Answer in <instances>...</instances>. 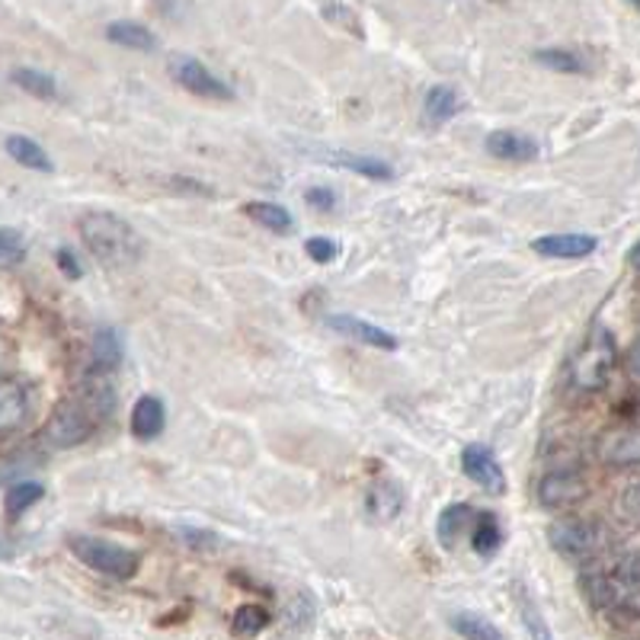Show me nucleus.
<instances>
[{
	"mask_svg": "<svg viewBox=\"0 0 640 640\" xmlns=\"http://www.w3.org/2000/svg\"><path fill=\"white\" fill-rule=\"evenodd\" d=\"M109 375L113 372H103L93 365L84 379L71 387V394H65L55 404L39 435L45 449L65 452L74 445H84L86 439L116 414V387Z\"/></svg>",
	"mask_w": 640,
	"mask_h": 640,
	"instance_id": "1",
	"label": "nucleus"
},
{
	"mask_svg": "<svg viewBox=\"0 0 640 640\" xmlns=\"http://www.w3.org/2000/svg\"><path fill=\"white\" fill-rule=\"evenodd\" d=\"M78 234L84 241L93 259H100L103 266H131L141 256V237L138 231L128 224L126 218L113 212H84L78 218Z\"/></svg>",
	"mask_w": 640,
	"mask_h": 640,
	"instance_id": "2",
	"label": "nucleus"
},
{
	"mask_svg": "<svg viewBox=\"0 0 640 640\" xmlns=\"http://www.w3.org/2000/svg\"><path fill=\"white\" fill-rule=\"evenodd\" d=\"M68 551L78 557L84 567L103 573V577H113V580H131L141 567L138 551L123 548L116 542H106V538H96V535H71Z\"/></svg>",
	"mask_w": 640,
	"mask_h": 640,
	"instance_id": "3",
	"label": "nucleus"
},
{
	"mask_svg": "<svg viewBox=\"0 0 640 640\" xmlns=\"http://www.w3.org/2000/svg\"><path fill=\"white\" fill-rule=\"evenodd\" d=\"M548 542L557 555L573 563H593L608 548V532L598 522L586 519H557L548 528Z\"/></svg>",
	"mask_w": 640,
	"mask_h": 640,
	"instance_id": "4",
	"label": "nucleus"
},
{
	"mask_svg": "<svg viewBox=\"0 0 640 640\" xmlns=\"http://www.w3.org/2000/svg\"><path fill=\"white\" fill-rule=\"evenodd\" d=\"M586 593L598 608H621V605L640 598V551L625 555L605 573H590Z\"/></svg>",
	"mask_w": 640,
	"mask_h": 640,
	"instance_id": "5",
	"label": "nucleus"
},
{
	"mask_svg": "<svg viewBox=\"0 0 640 640\" xmlns=\"http://www.w3.org/2000/svg\"><path fill=\"white\" fill-rule=\"evenodd\" d=\"M615 369V340L605 327H593L583 349L570 362V382L580 391H598Z\"/></svg>",
	"mask_w": 640,
	"mask_h": 640,
	"instance_id": "6",
	"label": "nucleus"
},
{
	"mask_svg": "<svg viewBox=\"0 0 640 640\" xmlns=\"http://www.w3.org/2000/svg\"><path fill=\"white\" fill-rule=\"evenodd\" d=\"M535 493H538V503L542 507L567 512L586 500L590 487H586V480H583L580 470H548L538 480V490Z\"/></svg>",
	"mask_w": 640,
	"mask_h": 640,
	"instance_id": "7",
	"label": "nucleus"
},
{
	"mask_svg": "<svg viewBox=\"0 0 640 640\" xmlns=\"http://www.w3.org/2000/svg\"><path fill=\"white\" fill-rule=\"evenodd\" d=\"M173 78L183 90H189L193 96H202V100H234V90L224 84L218 74H212L202 61L189 58V55H179L173 58L171 65Z\"/></svg>",
	"mask_w": 640,
	"mask_h": 640,
	"instance_id": "8",
	"label": "nucleus"
},
{
	"mask_svg": "<svg viewBox=\"0 0 640 640\" xmlns=\"http://www.w3.org/2000/svg\"><path fill=\"white\" fill-rule=\"evenodd\" d=\"M36 410V394L23 379H3L0 387V435L10 439L16 429L30 423Z\"/></svg>",
	"mask_w": 640,
	"mask_h": 640,
	"instance_id": "9",
	"label": "nucleus"
},
{
	"mask_svg": "<svg viewBox=\"0 0 640 640\" xmlns=\"http://www.w3.org/2000/svg\"><path fill=\"white\" fill-rule=\"evenodd\" d=\"M462 470L468 477L470 484H477L480 490L493 493V497H503L507 493V474H503V465L500 458L493 455V449L487 445H465L462 452Z\"/></svg>",
	"mask_w": 640,
	"mask_h": 640,
	"instance_id": "10",
	"label": "nucleus"
},
{
	"mask_svg": "<svg viewBox=\"0 0 640 640\" xmlns=\"http://www.w3.org/2000/svg\"><path fill=\"white\" fill-rule=\"evenodd\" d=\"M487 154L497 161H512V164H528L538 158V144L535 138L522 135V131H510V128H497L487 135Z\"/></svg>",
	"mask_w": 640,
	"mask_h": 640,
	"instance_id": "11",
	"label": "nucleus"
},
{
	"mask_svg": "<svg viewBox=\"0 0 640 640\" xmlns=\"http://www.w3.org/2000/svg\"><path fill=\"white\" fill-rule=\"evenodd\" d=\"M598 241L593 234H545L538 241H532V251L545 259H583V256L596 254Z\"/></svg>",
	"mask_w": 640,
	"mask_h": 640,
	"instance_id": "12",
	"label": "nucleus"
},
{
	"mask_svg": "<svg viewBox=\"0 0 640 640\" xmlns=\"http://www.w3.org/2000/svg\"><path fill=\"white\" fill-rule=\"evenodd\" d=\"M167 427V407L161 397L154 394H141L131 407V420H128V429L138 442H151L158 439Z\"/></svg>",
	"mask_w": 640,
	"mask_h": 640,
	"instance_id": "13",
	"label": "nucleus"
},
{
	"mask_svg": "<svg viewBox=\"0 0 640 640\" xmlns=\"http://www.w3.org/2000/svg\"><path fill=\"white\" fill-rule=\"evenodd\" d=\"M477 515H480V512L474 510V507H468V503H452V507H445V510L439 512V519H435V538H439V545H442L445 551H452L462 538H468L470 532H474Z\"/></svg>",
	"mask_w": 640,
	"mask_h": 640,
	"instance_id": "14",
	"label": "nucleus"
},
{
	"mask_svg": "<svg viewBox=\"0 0 640 640\" xmlns=\"http://www.w3.org/2000/svg\"><path fill=\"white\" fill-rule=\"evenodd\" d=\"M327 327L342 334V337H349V340L375 346V349H397V346H400V340H397L391 330L375 327V324H369V321H362V317H352V314H330V317H327Z\"/></svg>",
	"mask_w": 640,
	"mask_h": 640,
	"instance_id": "15",
	"label": "nucleus"
},
{
	"mask_svg": "<svg viewBox=\"0 0 640 640\" xmlns=\"http://www.w3.org/2000/svg\"><path fill=\"white\" fill-rule=\"evenodd\" d=\"M598 455H602V462L618 465V468L640 465V427L608 432L598 445Z\"/></svg>",
	"mask_w": 640,
	"mask_h": 640,
	"instance_id": "16",
	"label": "nucleus"
},
{
	"mask_svg": "<svg viewBox=\"0 0 640 640\" xmlns=\"http://www.w3.org/2000/svg\"><path fill=\"white\" fill-rule=\"evenodd\" d=\"M365 510H369L372 519H379V522L397 519L400 510H404V490H400V484L391 480V477L375 480V484L369 487V493H365Z\"/></svg>",
	"mask_w": 640,
	"mask_h": 640,
	"instance_id": "17",
	"label": "nucleus"
},
{
	"mask_svg": "<svg viewBox=\"0 0 640 640\" xmlns=\"http://www.w3.org/2000/svg\"><path fill=\"white\" fill-rule=\"evenodd\" d=\"M3 151H7V158H13V164H20V167H26V171L36 173L55 171L48 151H45L39 141L26 138V135H7V138H3Z\"/></svg>",
	"mask_w": 640,
	"mask_h": 640,
	"instance_id": "18",
	"label": "nucleus"
},
{
	"mask_svg": "<svg viewBox=\"0 0 640 640\" xmlns=\"http://www.w3.org/2000/svg\"><path fill=\"white\" fill-rule=\"evenodd\" d=\"M324 161H330V164H337L342 171L349 173H359V176H365V179H379V183H391L397 171L382 161V158H372V154H346V151H330Z\"/></svg>",
	"mask_w": 640,
	"mask_h": 640,
	"instance_id": "19",
	"label": "nucleus"
},
{
	"mask_svg": "<svg viewBox=\"0 0 640 640\" xmlns=\"http://www.w3.org/2000/svg\"><path fill=\"white\" fill-rule=\"evenodd\" d=\"M458 109H462V100H458V93H455L452 86L445 84L429 86L427 100H423V119H427L429 126H445V123H452V119L458 116Z\"/></svg>",
	"mask_w": 640,
	"mask_h": 640,
	"instance_id": "20",
	"label": "nucleus"
},
{
	"mask_svg": "<svg viewBox=\"0 0 640 640\" xmlns=\"http://www.w3.org/2000/svg\"><path fill=\"white\" fill-rule=\"evenodd\" d=\"M106 39L113 45L131 48V51H154L158 48L154 33L144 23H135V20H116V23H109L106 26Z\"/></svg>",
	"mask_w": 640,
	"mask_h": 640,
	"instance_id": "21",
	"label": "nucleus"
},
{
	"mask_svg": "<svg viewBox=\"0 0 640 640\" xmlns=\"http://www.w3.org/2000/svg\"><path fill=\"white\" fill-rule=\"evenodd\" d=\"M244 214L254 218L259 228H266L272 234H282V237H289L295 231V218H292V212L286 206H279V202H247Z\"/></svg>",
	"mask_w": 640,
	"mask_h": 640,
	"instance_id": "22",
	"label": "nucleus"
},
{
	"mask_svg": "<svg viewBox=\"0 0 640 640\" xmlns=\"http://www.w3.org/2000/svg\"><path fill=\"white\" fill-rule=\"evenodd\" d=\"M45 497L43 480H16L3 490V512L10 519H20L26 510H33Z\"/></svg>",
	"mask_w": 640,
	"mask_h": 640,
	"instance_id": "23",
	"label": "nucleus"
},
{
	"mask_svg": "<svg viewBox=\"0 0 640 640\" xmlns=\"http://www.w3.org/2000/svg\"><path fill=\"white\" fill-rule=\"evenodd\" d=\"M90 359L96 369L103 372H116L119 362H123V342H119V334L113 327H100L93 334V342H90Z\"/></svg>",
	"mask_w": 640,
	"mask_h": 640,
	"instance_id": "24",
	"label": "nucleus"
},
{
	"mask_svg": "<svg viewBox=\"0 0 640 640\" xmlns=\"http://www.w3.org/2000/svg\"><path fill=\"white\" fill-rule=\"evenodd\" d=\"M470 548L480 557H493L503 548V528H500L493 512H480L477 515V525L470 532Z\"/></svg>",
	"mask_w": 640,
	"mask_h": 640,
	"instance_id": "25",
	"label": "nucleus"
},
{
	"mask_svg": "<svg viewBox=\"0 0 640 640\" xmlns=\"http://www.w3.org/2000/svg\"><path fill=\"white\" fill-rule=\"evenodd\" d=\"M452 631L458 638L468 640H503V631L490 618H484L477 612H455L452 615Z\"/></svg>",
	"mask_w": 640,
	"mask_h": 640,
	"instance_id": "26",
	"label": "nucleus"
},
{
	"mask_svg": "<svg viewBox=\"0 0 640 640\" xmlns=\"http://www.w3.org/2000/svg\"><path fill=\"white\" fill-rule=\"evenodd\" d=\"M269 621H272V615H269L266 605L247 602V605L234 608V615H231V631H234L237 638H254V635L269 628Z\"/></svg>",
	"mask_w": 640,
	"mask_h": 640,
	"instance_id": "27",
	"label": "nucleus"
},
{
	"mask_svg": "<svg viewBox=\"0 0 640 640\" xmlns=\"http://www.w3.org/2000/svg\"><path fill=\"white\" fill-rule=\"evenodd\" d=\"M10 84L20 86L23 93L36 96V100H58V84L51 74L36 71V68H16L10 71Z\"/></svg>",
	"mask_w": 640,
	"mask_h": 640,
	"instance_id": "28",
	"label": "nucleus"
},
{
	"mask_svg": "<svg viewBox=\"0 0 640 640\" xmlns=\"http://www.w3.org/2000/svg\"><path fill=\"white\" fill-rule=\"evenodd\" d=\"M535 61L548 71H557V74H583L586 71V61L570 48H538Z\"/></svg>",
	"mask_w": 640,
	"mask_h": 640,
	"instance_id": "29",
	"label": "nucleus"
},
{
	"mask_svg": "<svg viewBox=\"0 0 640 640\" xmlns=\"http://www.w3.org/2000/svg\"><path fill=\"white\" fill-rule=\"evenodd\" d=\"M0 259H3L7 269L20 266L26 259V241H23V234L16 228H3L0 231Z\"/></svg>",
	"mask_w": 640,
	"mask_h": 640,
	"instance_id": "30",
	"label": "nucleus"
},
{
	"mask_svg": "<svg viewBox=\"0 0 640 640\" xmlns=\"http://www.w3.org/2000/svg\"><path fill=\"white\" fill-rule=\"evenodd\" d=\"M304 254L311 256L314 263L327 266V263H334V259L340 256V244L330 241V237H307V241H304Z\"/></svg>",
	"mask_w": 640,
	"mask_h": 640,
	"instance_id": "31",
	"label": "nucleus"
},
{
	"mask_svg": "<svg viewBox=\"0 0 640 640\" xmlns=\"http://www.w3.org/2000/svg\"><path fill=\"white\" fill-rule=\"evenodd\" d=\"M176 538H183V545L196 548V551H212L218 548V535L214 532H202V528H176Z\"/></svg>",
	"mask_w": 640,
	"mask_h": 640,
	"instance_id": "32",
	"label": "nucleus"
},
{
	"mask_svg": "<svg viewBox=\"0 0 640 640\" xmlns=\"http://www.w3.org/2000/svg\"><path fill=\"white\" fill-rule=\"evenodd\" d=\"M304 202H307L311 209H317V212H334L337 193H334L330 186H307V189H304Z\"/></svg>",
	"mask_w": 640,
	"mask_h": 640,
	"instance_id": "33",
	"label": "nucleus"
},
{
	"mask_svg": "<svg viewBox=\"0 0 640 640\" xmlns=\"http://www.w3.org/2000/svg\"><path fill=\"white\" fill-rule=\"evenodd\" d=\"M55 266H58V272L65 276V279H84V266H81V259L74 256L71 247H58L55 251Z\"/></svg>",
	"mask_w": 640,
	"mask_h": 640,
	"instance_id": "34",
	"label": "nucleus"
},
{
	"mask_svg": "<svg viewBox=\"0 0 640 640\" xmlns=\"http://www.w3.org/2000/svg\"><path fill=\"white\" fill-rule=\"evenodd\" d=\"M621 510L640 522V480H635V484L625 490V497H621Z\"/></svg>",
	"mask_w": 640,
	"mask_h": 640,
	"instance_id": "35",
	"label": "nucleus"
},
{
	"mask_svg": "<svg viewBox=\"0 0 640 640\" xmlns=\"http://www.w3.org/2000/svg\"><path fill=\"white\" fill-rule=\"evenodd\" d=\"M625 365H628V372L635 375V379H640V340L628 349V359H625Z\"/></svg>",
	"mask_w": 640,
	"mask_h": 640,
	"instance_id": "36",
	"label": "nucleus"
},
{
	"mask_svg": "<svg viewBox=\"0 0 640 640\" xmlns=\"http://www.w3.org/2000/svg\"><path fill=\"white\" fill-rule=\"evenodd\" d=\"M628 259H631V266H635V272H640V241H638V244H635V251H631V256H628Z\"/></svg>",
	"mask_w": 640,
	"mask_h": 640,
	"instance_id": "37",
	"label": "nucleus"
},
{
	"mask_svg": "<svg viewBox=\"0 0 640 640\" xmlns=\"http://www.w3.org/2000/svg\"><path fill=\"white\" fill-rule=\"evenodd\" d=\"M638 420H640V410H638Z\"/></svg>",
	"mask_w": 640,
	"mask_h": 640,
	"instance_id": "38",
	"label": "nucleus"
}]
</instances>
